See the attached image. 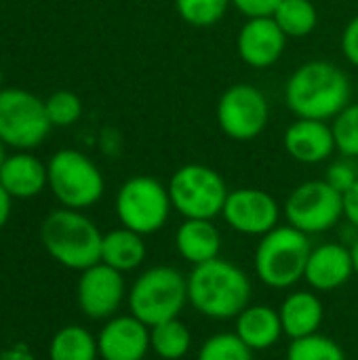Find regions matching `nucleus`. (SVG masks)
<instances>
[{"label": "nucleus", "instance_id": "423d86ee", "mask_svg": "<svg viewBox=\"0 0 358 360\" xmlns=\"http://www.w3.org/2000/svg\"><path fill=\"white\" fill-rule=\"evenodd\" d=\"M171 205L184 219H215L230 194L226 179L211 167L190 162L179 167L169 184Z\"/></svg>", "mask_w": 358, "mask_h": 360}, {"label": "nucleus", "instance_id": "0eeeda50", "mask_svg": "<svg viewBox=\"0 0 358 360\" xmlns=\"http://www.w3.org/2000/svg\"><path fill=\"white\" fill-rule=\"evenodd\" d=\"M114 209L120 226L141 236H150L167 226L173 205L169 188L160 179L135 175L118 188Z\"/></svg>", "mask_w": 358, "mask_h": 360}, {"label": "nucleus", "instance_id": "72a5a7b5", "mask_svg": "<svg viewBox=\"0 0 358 360\" xmlns=\"http://www.w3.org/2000/svg\"><path fill=\"white\" fill-rule=\"evenodd\" d=\"M344 219L358 230V181L344 194Z\"/></svg>", "mask_w": 358, "mask_h": 360}, {"label": "nucleus", "instance_id": "f3484780", "mask_svg": "<svg viewBox=\"0 0 358 360\" xmlns=\"http://www.w3.org/2000/svg\"><path fill=\"white\" fill-rule=\"evenodd\" d=\"M285 152L302 165H319L338 150L331 124L327 120L298 118L283 135Z\"/></svg>", "mask_w": 358, "mask_h": 360}, {"label": "nucleus", "instance_id": "393cba45", "mask_svg": "<svg viewBox=\"0 0 358 360\" xmlns=\"http://www.w3.org/2000/svg\"><path fill=\"white\" fill-rule=\"evenodd\" d=\"M272 17L287 38H306L319 23V11L312 0H283Z\"/></svg>", "mask_w": 358, "mask_h": 360}, {"label": "nucleus", "instance_id": "e433bc0d", "mask_svg": "<svg viewBox=\"0 0 358 360\" xmlns=\"http://www.w3.org/2000/svg\"><path fill=\"white\" fill-rule=\"evenodd\" d=\"M4 146H6V143L0 139V167H2V162H4V158H6V156H4Z\"/></svg>", "mask_w": 358, "mask_h": 360}, {"label": "nucleus", "instance_id": "1a4fd4ad", "mask_svg": "<svg viewBox=\"0 0 358 360\" xmlns=\"http://www.w3.org/2000/svg\"><path fill=\"white\" fill-rule=\"evenodd\" d=\"M283 215L289 226L308 236L325 234L344 219V194L325 179H308L291 190Z\"/></svg>", "mask_w": 358, "mask_h": 360}, {"label": "nucleus", "instance_id": "bb28decb", "mask_svg": "<svg viewBox=\"0 0 358 360\" xmlns=\"http://www.w3.org/2000/svg\"><path fill=\"white\" fill-rule=\"evenodd\" d=\"M253 350L245 346V342L234 331H222L207 338L198 352L196 360H255Z\"/></svg>", "mask_w": 358, "mask_h": 360}, {"label": "nucleus", "instance_id": "4c0bfd02", "mask_svg": "<svg viewBox=\"0 0 358 360\" xmlns=\"http://www.w3.org/2000/svg\"><path fill=\"white\" fill-rule=\"evenodd\" d=\"M0 91H2V72H0Z\"/></svg>", "mask_w": 358, "mask_h": 360}, {"label": "nucleus", "instance_id": "6ab92c4d", "mask_svg": "<svg viewBox=\"0 0 358 360\" xmlns=\"http://www.w3.org/2000/svg\"><path fill=\"white\" fill-rule=\"evenodd\" d=\"M234 333L253 352H266L274 348L285 338L279 308L268 304H249L234 319Z\"/></svg>", "mask_w": 358, "mask_h": 360}, {"label": "nucleus", "instance_id": "2f4dec72", "mask_svg": "<svg viewBox=\"0 0 358 360\" xmlns=\"http://www.w3.org/2000/svg\"><path fill=\"white\" fill-rule=\"evenodd\" d=\"M283 0H232V6H236L245 17H272Z\"/></svg>", "mask_w": 358, "mask_h": 360}, {"label": "nucleus", "instance_id": "ddd939ff", "mask_svg": "<svg viewBox=\"0 0 358 360\" xmlns=\"http://www.w3.org/2000/svg\"><path fill=\"white\" fill-rule=\"evenodd\" d=\"M283 207L279 200L260 188H238L230 190L222 217L226 226L243 236H266L276 226H281Z\"/></svg>", "mask_w": 358, "mask_h": 360}, {"label": "nucleus", "instance_id": "2eb2a0df", "mask_svg": "<svg viewBox=\"0 0 358 360\" xmlns=\"http://www.w3.org/2000/svg\"><path fill=\"white\" fill-rule=\"evenodd\" d=\"M287 40L289 38L283 34L274 17H251L238 32L236 49L247 65L266 70L283 57Z\"/></svg>", "mask_w": 358, "mask_h": 360}, {"label": "nucleus", "instance_id": "b1692460", "mask_svg": "<svg viewBox=\"0 0 358 360\" xmlns=\"http://www.w3.org/2000/svg\"><path fill=\"white\" fill-rule=\"evenodd\" d=\"M150 348L160 360H184L192 350V331L181 319L150 327Z\"/></svg>", "mask_w": 358, "mask_h": 360}, {"label": "nucleus", "instance_id": "5701e85b", "mask_svg": "<svg viewBox=\"0 0 358 360\" xmlns=\"http://www.w3.org/2000/svg\"><path fill=\"white\" fill-rule=\"evenodd\" d=\"M49 360H99L97 335L82 325H65L49 342Z\"/></svg>", "mask_w": 358, "mask_h": 360}, {"label": "nucleus", "instance_id": "6e6552de", "mask_svg": "<svg viewBox=\"0 0 358 360\" xmlns=\"http://www.w3.org/2000/svg\"><path fill=\"white\" fill-rule=\"evenodd\" d=\"M49 188L65 209H89L97 205L106 190L99 167L82 152L65 148L51 156L46 165Z\"/></svg>", "mask_w": 358, "mask_h": 360}, {"label": "nucleus", "instance_id": "9b49d317", "mask_svg": "<svg viewBox=\"0 0 358 360\" xmlns=\"http://www.w3.org/2000/svg\"><path fill=\"white\" fill-rule=\"evenodd\" d=\"M270 120V103L266 95L249 84L238 82L228 86L217 101V124L226 137L234 141H253Z\"/></svg>", "mask_w": 358, "mask_h": 360}, {"label": "nucleus", "instance_id": "4468645a", "mask_svg": "<svg viewBox=\"0 0 358 360\" xmlns=\"http://www.w3.org/2000/svg\"><path fill=\"white\" fill-rule=\"evenodd\" d=\"M99 360H146L150 348V327L131 312L108 319L97 333Z\"/></svg>", "mask_w": 358, "mask_h": 360}, {"label": "nucleus", "instance_id": "cd10ccee", "mask_svg": "<svg viewBox=\"0 0 358 360\" xmlns=\"http://www.w3.org/2000/svg\"><path fill=\"white\" fill-rule=\"evenodd\" d=\"M232 0H175L177 15L194 27H211L219 23Z\"/></svg>", "mask_w": 358, "mask_h": 360}, {"label": "nucleus", "instance_id": "4be33fe9", "mask_svg": "<svg viewBox=\"0 0 358 360\" xmlns=\"http://www.w3.org/2000/svg\"><path fill=\"white\" fill-rule=\"evenodd\" d=\"M148 257L146 236L120 226L103 234L101 262L122 274L135 272L143 266Z\"/></svg>", "mask_w": 358, "mask_h": 360}, {"label": "nucleus", "instance_id": "c85d7f7f", "mask_svg": "<svg viewBox=\"0 0 358 360\" xmlns=\"http://www.w3.org/2000/svg\"><path fill=\"white\" fill-rule=\"evenodd\" d=\"M335 148L346 158H358V101L346 105L331 122Z\"/></svg>", "mask_w": 358, "mask_h": 360}, {"label": "nucleus", "instance_id": "f8f14e48", "mask_svg": "<svg viewBox=\"0 0 358 360\" xmlns=\"http://www.w3.org/2000/svg\"><path fill=\"white\" fill-rule=\"evenodd\" d=\"M127 293L129 287L124 274L106 266L103 262L82 270L76 283L78 310L91 321L106 323L108 319L116 316L122 304H127Z\"/></svg>", "mask_w": 358, "mask_h": 360}, {"label": "nucleus", "instance_id": "20e7f679", "mask_svg": "<svg viewBox=\"0 0 358 360\" xmlns=\"http://www.w3.org/2000/svg\"><path fill=\"white\" fill-rule=\"evenodd\" d=\"M186 306H190L188 276L179 268L167 264L139 272L127 293L129 312L148 327L179 319Z\"/></svg>", "mask_w": 358, "mask_h": 360}, {"label": "nucleus", "instance_id": "7c9ffc66", "mask_svg": "<svg viewBox=\"0 0 358 360\" xmlns=\"http://www.w3.org/2000/svg\"><path fill=\"white\" fill-rule=\"evenodd\" d=\"M352 160H354V158L342 156L340 160L331 162L329 169H327V173H325V181H327L331 188H335L340 194H346V192L358 181V169Z\"/></svg>", "mask_w": 358, "mask_h": 360}, {"label": "nucleus", "instance_id": "c9c22d12", "mask_svg": "<svg viewBox=\"0 0 358 360\" xmlns=\"http://www.w3.org/2000/svg\"><path fill=\"white\" fill-rule=\"evenodd\" d=\"M350 253H352V262H354V274L358 276V236L350 243Z\"/></svg>", "mask_w": 358, "mask_h": 360}, {"label": "nucleus", "instance_id": "39448f33", "mask_svg": "<svg viewBox=\"0 0 358 360\" xmlns=\"http://www.w3.org/2000/svg\"><path fill=\"white\" fill-rule=\"evenodd\" d=\"M312 251L310 236L293 226H276L260 238L253 266L262 285L274 291H289L304 281L306 264Z\"/></svg>", "mask_w": 358, "mask_h": 360}, {"label": "nucleus", "instance_id": "aec40b11", "mask_svg": "<svg viewBox=\"0 0 358 360\" xmlns=\"http://www.w3.org/2000/svg\"><path fill=\"white\" fill-rule=\"evenodd\" d=\"M222 245L224 238L213 219H184L175 230L177 255L192 268L219 257Z\"/></svg>", "mask_w": 358, "mask_h": 360}, {"label": "nucleus", "instance_id": "dca6fc26", "mask_svg": "<svg viewBox=\"0 0 358 360\" xmlns=\"http://www.w3.org/2000/svg\"><path fill=\"white\" fill-rule=\"evenodd\" d=\"M354 276V262L350 247L344 243H323L312 247L304 281L317 293H329L350 283Z\"/></svg>", "mask_w": 358, "mask_h": 360}, {"label": "nucleus", "instance_id": "a211bd4d", "mask_svg": "<svg viewBox=\"0 0 358 360\" xmlns=\"http://www.w3.org/2000/svg\"><path fill=\"white\" fill-rule=\"evenodd\" d=\"M285 338L300 340L321 331L325 321V304L312 289H298L287 293L279 306Z\"/></svg>", "mask_w": 358, "mask_h": 360}, {"label": "nucleus", "instance_id": "c756f323", "mask_svg": "<svg viewBox=\"0 0 358 360\" xmlns=\"http://www.w3.org/2000/svg\"><path fill=\"white\" fill-rule=\"evenodd\" d=\"M49 120L53 127H70L82 116V101L72 91H57L44 101Z\"/></svg>", "mask_w": 358, "mask_h": 360}, {"label": "nucleus", "instance_id": "f257e3e1", "mask_svg": "<svg viewBox=\"0 0 358 360\" xmlns=\"http://www.w3.org/2000/svg\"><path fill=\"white\" fill-rule=\"evenodd\" d=\"M285 103L298 118L333 120L352 103V82L333 61H306L289 76Z\"/></svg>", "mask_w": 358, "mask_h": 360}, {"label": "nucleus", "instance_id": "f704fd0d", "mask_svg": "<svg viewBox=\"0 0 358 360\" xmlns=\"http://www.w3.org/2000/svg\"><path fill=\"white\" fill-rule=\"evenodd\" d=\"M11 211H13V196L2 188L0 184V230L6 226V221L11 219Z\"/></svg>", "mask_w": 358, "mask_h": 360}, {"label": "nucleus", "instance_id": "473e14b6", "mask_svg": "<svg viewBox=\"0 0 358 360\" xmlns=\"http://www.w3.org/2000/svg\"><path fill=\"white\" fill-rule=\"evenodd\" d=\"M342 53L348 59V63H352L358 68V15H354L348 25L344 27L342 34Z\"/></svg>", "mask_w": 358, "mask_h": 360}, {"label": "nucleus", "instance_id": "a878e982", "mask_svg": "<svg viewBox=\"0 0 358 360\" xmlns=\"http://www.w3.org/2000/svg\"><path fill=\"white\" fill-rule=\"evenodd\" d=\"M287 360H348L344 348L321 331L308 338L291 340L287 348Z\"/></svg>", "mask_w": 358, "mask_h": 360}, {"label": "nucleus", "instance_id": "412c9836", "mask_svg": "<svg viewBox=\"0 0 358 360\" xmlns=\"http://www.w3.org/2000/svg\"><path fill=\"white\" fill-rule=\"evenodd\" d=\"M0 184L13 198H34L49 186L46 165L27 152L6 156L0 167Z\"/></svg>", "mask_w": 358, "mask_h": 360}, {"label": "nucleus", "instance_id": "f03ea898", "mask_svg": "<svg viewBox=\"0 0 358 360\" xmlns=\"http://www.w3.org/2000/svg\"><path fill=\"white\" fill-rule=\"evenodd\" d=\"M253 283L230 259L215 257L188 274L190 308L209 321H234L251 304Z\"/></svg>", "mask_w": 358, "mask_h": 360}, {"label": "nucleus", "instance_id": "9d476101", "mask_svg": "<svg viewBox=\"0 0 358 360\" xmlns=\"http://www.w3.org/2000/svg\"><path fill=\"white\" fill-rule=\"evenodd\" d=\"M51 127L40 97L23 89L0 91V139L6 146L32 150L46 139Z\"/></svg>", "mask_w": 358, "mask_h": 360}, {"label": "nucleus", "instance_id": "7ed1b4c3", "mask_svg": "<svg viewBox=\"0 0 358 360\" xmlns=\"http://www.w3.org/2000/svg\"><path fill=\"white\" fill-rule=\"evenodd\" d=\"M40 243L53 262L74 272L101 262L103 234L91 217L76 209L51 211L40 224Z\"/></svg>", "mask_w": 358, "mask_h": 360}]
</instances>
